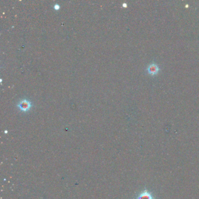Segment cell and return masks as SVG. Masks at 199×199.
I'll return each instance as SVG.
<instances>
[{
	"instance_id": "5b68a950",
	"label": "cell",
	"mask_w": 199,
	"mask_h": 199,
	"mask_svg": "<svg viewBox=\"0 0 199 199\" xmlns=\"http://www.w3.org/2000/svg\"><path fill=\"white\" fill-rule=\"evenodd\" d=\"M123 7H127V4H126V3H124V4H123Z\"/></svg>"
},
{
	"instance_id": "3957f363",
	"label": "cell",
	"mask_w": 199,
	"mask_h": 199,
	"mask_svg": "<svg viewBox=\"0 0 199 199\" xmlns=\"http://www.w3.org/2000/svg\"><path fill=\"white\" fill-rule=\"evenodd\" d=\"M137 199H154V196L148 190L142 191L137 197Z\"/></svg>"
},
{
	"instance_id": "277c9868",
	"label": "cell",
	"mask_w": 199,
	"mask_h": 199,
	"mask_svg": "<svg viewBox=\"0 0 199 199\" xmlns=\"http://www.w3.org/2000/svg\"><path fill=\"white\" fill-rule=\"evenodd\" d=\"M54 9H56V10H58V9H60V6L58 4H55L54 5Z\"/></svg>"
},
{
	"instance_id": "7a4b0ae2",
	"label": "cell",
	"mask_w": 199,
	"mask_h": 199,
	"mask_svg": "<svg viewBox=\"0 0 199 199\" xmlns=\"http://www.w3.org/2000/svg\"><path fill=\"white\" fill-rule=\"evenodd\" d=\"M147 73L151 75H155L158 74L160 71V68L156 64L153 63L150 64L147 68Z\"/></svg>"
},
{
	"instance_id": "6da1fadb",
	"label": "cell",
	"mask_w": 199,
	"mask_h": 199,
	"mask_svg": "<svg viewBox=\"0 0 199 199\" xmlns=\"http://www.w3.org/2000/svg\"><path fill=\"white\" fill-rule=\"evenodd\" d=\"M18 108L22 111L27 112L32 107V103L28 100L24 99L21 100L17 105Z\"/></svg>"
}]
</instances>
